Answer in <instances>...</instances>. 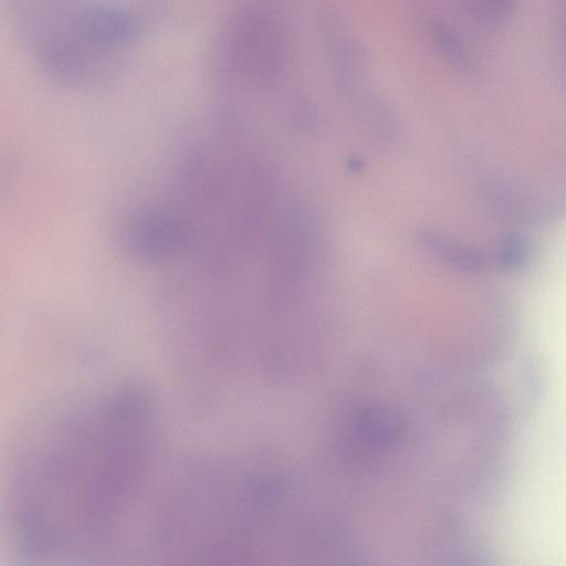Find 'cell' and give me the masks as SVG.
I'll use <instances>...</instances> for the list:
<instances>
[{
    "label": "cell",
    "instance_id": "obj_2",
    "mask_svg": "<svg viewBox=\"0 0 566 566\" xmlns=\"http://www.w3.org/2000/svg\"><path fill=\"white\" fill-rule=\"evenodd\" d=\"M122 238L127 251L135 258L158 262L188 250L193 240V229L174 212L149 210L128 219Z\"/></svg>",
    "mask_w": 566,
    "mask_h": 566
},
{
    "label": "cell",
    "instance_id": "obj_1",
    "mask_svg": "<svg viewBox=\"0 0 566 566\" xmlns=\"http://www.w3.org/2000/svg\"><path fill=\"white\" fill-rule=\"evenodd\" d=\"M216 44L213 73L219 80L269 84L284 69L283 30L274 15L259 6L231 13Z\"/></svg>",
    "mask_w": 566,
    "mask_h": 566
},
{
    "label": "cell",
    "instance_id": "obj_3",
    "mask_svg": "<svg viewBox=\"0 0 566 566\" xmlns=\"http://www.w3.org/2000/svg\"><path fill=\"white\" fill-rule=\"evenodd\" d=\"M423 244L439 259L460 269H474L478 259L465 248L438 233L427 232L422 234Z\"/></svg>",
    "mask_w": 566,
    "mask_h": 566
}]
</instances>
